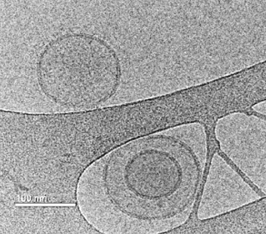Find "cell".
I'll list each match as a JSON object with an SVG mask.
<instances>
[{"label":"cell","instance_id":"obj_2","mask_svg":"<svg viewBox=\"0 0 266 234\" xmlns=\"http://www.w3.org/2000/svg\"><path fill=\"white\" fill-rule=\"evenodd\" d=\"M38 86L50 100L65 108H97L111 98L120 83L116 51L106 41L83 33H68L50 40L37 59Z\"/></svg>","mask_w":266,"mask_h":234},{"label":"cell","instance_id":"obj_3","mask_svg":"<svg viewBox=\"0 0 266 234\" xmlns=\"http://www.w3.org/2000/svg\"><path fill=\"white\" fill-rule=\"evenodd\" d=\"M76 205L1 206V233H96Z\"/></svg>","mask_w":266,"mask_h":234},{"label":"cell","instance_id":"obj_1","mask_svg":"<svg viewBox=\"0 0 266 234\" xmlns=\"http://www.w3.org/2000/svg\"><path fill=\"white\" fill-rule=\"evenodd\" d=\"M197 184L189 147L160 131L127 142L91 164L78 180L76 203L99 232H163L187 220Z\"/></svg>","mask_w":266,"mask_h":234}]
</instances>
